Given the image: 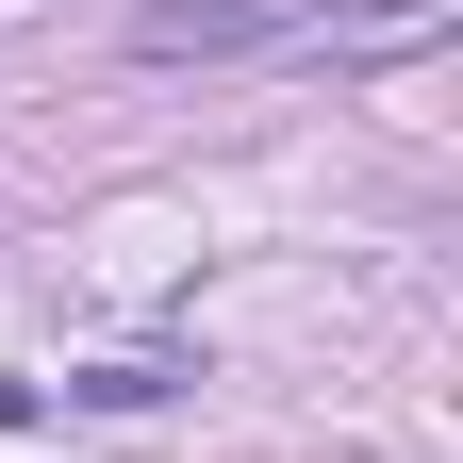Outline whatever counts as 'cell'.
<instances>
[{
  "mask_svg": "<svg viewBox=\"0 0 463 463\" xmlns=\"http://www.w3.org/2000/svg\"><path fill=\"white\" fill-rule=\"evenodd\" d=\"M149 67H414L447 50V0H133Z\"/></svg>",
  "mask_w": 463,
  "mask_h": 463,
  "instance_id": "obj_1",
  "label": "cell"
},
{
  "mask_svg": "<svg viewBox=\"0 0 463 463\" xmlns=\"http://www.w3.org/2000/svg\"><path fill=\"white\" fill-rule=\"evenodd\" d=\"M67 397H83V414H165V397H183V364H83Z\"/></svg>",
  "mask_w": 463,
  "mask_h": 463,
  "instance_id": "obj_2",
  "label": "cell"
},
{
  "mask_svg": "<svg viewBox=\"0 0 463 463\" xmlns=\"http://www.w3.org/2000/svg\"><path fill=\"white\" fill-rule=\"evenodd\" d=\"M33 414H50V397H33V381H0V430H33Z\"/></svg>",
  "mask_w": 463,
  "mask_h": 463,
  "instance_id": "obj_3",
  "label": "cell"
}]
</instances>
